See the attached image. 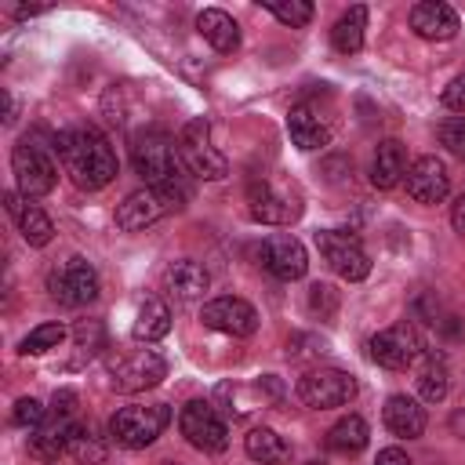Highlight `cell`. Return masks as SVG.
<instances>
[{"mask_svg": "<svg viewBox=\"0 0 465 465\" xmlns=\"http://www.w3.org/2000/svg\"><path fill=\"white\" fill-rule=\"evenodd\" d=\"M131 163L145 178V185L160 189L174 203V211L189 200V182H185L178 138L167 134L163 127H149V131H138L131 138Z\"/></svg>", "mask_w": 465, "mask_h": 465, "instance_id": "obj_1", "label": "cell"}, {"mask_svg": "<svg viewBox=\"0 0 465 465\" xmlns=\"http://www.w3.org/2000/svg\"><path fill=\"white\" fill-rule=\"evenodd\" d=\"M54 149L62 153L65 174H69L80 189H87V193L105 189V185L116 178V171H120L113 145H109L105 134L94 131V127H73V131H62V134L54 138Z\"/></svg>", "mask_w": 465, "mask_h": 465, "instance_id": "obj_2", "label": "cell"}, {"mask_svg": "<svg viewBox=\"0 0 465 465\" xmlns=\"http://www.w3.org/2000/svg\"><path fill=\"white\" fill-rule=\"evenodd\" d=\"M167 421H171L167 403H131L109 418V436L124 450H142L167 429Z\"/></svg>", "mask_w": 465, "mask_h": 465, "instance_id": "obj_3", "label": "cell"}, {"mask_svg": "<svg viewBox=\"0 0 465 465\" xmlns=\"http://www.w3.org/2000/svg\"><path fill=\"white\" fill-rule=\"evenodd\" d=\"M116 392H145L167 378V360L156 349H124L105 367Z\"/></svg>", "mask_w": 465, "mask_h": 465, "instance_id": "obj_4", "label": "cell"}, {"mask_svg": "<svg viewBox=\"0 0 465 465\" xmlns=\"http://www.w3.org/2000/svg\"><path fill=\"white\" fill-rule=\"evenodd\" d=\"M178 149H182V163L193 178H203V182H218L229 174V160L218 153V145L211 142V127L203 116H193L182 134H178Z\"/></svg>", "mask_w": 465, "mask_h": 465, "instance_id": "obj_5", "label": "cell"}, {"mask_svg": "<svg viewBox=\"0 0 465 465\" xmlns=\"http://www.w3.org/2000/svg\"><path fill=\"white\" fill-rule=\"evenodd\" d=\"M11 171H15V182H18V193L25 200H36V196H47L58 182V167L54 160L47 156L44 145H36L29 134L11 149Z\"/></svg>", "mask_w": 465, "mask_h": 465, "instance_id": "obj_6", "label": "cell"}, {"mask_svg": "<svg viewBox=\"0 0 465 465\" xmlns=\"http://www.w3.org/2000/svg\"><path fill=\"white\" fill-rule=\"evenodd\" d=\"M178 429L203 454H218V450L229 447V425H225V418L218 414V407L211 400H189L178 411Z\"/></svg>", "mask_w": 465, "mask_h": 465, "instance_id": "obj_7", "label": "cell"}, {"mask_svg": "<svg viewBox=\"0 0 465 465\" xmlns=\"http://www.w3.org/2000/svg\"><path fill=\"white\" fill-rule=\"evenodd\" d=\"M367 349H371V360H374L378 367H385V371H403V367H411V363L425 352V341H421V331H418L411 320H403V323H392V327L378 331V334L367 341Z\"/></svg>", "mask_w": 465, "mask_h": 465, "instance_id": "obj_8", "label": "cell"}, {"mask_svg": "<svg viewBox=\"0 0 465 465\" xmlns=\"http://www.w3.org/2000/svg\"><path fill=\"white\" fill-rule=\"evenodd\" d=\"M47 291L62 305H87L98 298V272L87 258L73 254L69 262H62L58 269L47 272Z\"/></svg>", "mask_w": 465, "mask_h": 465, "instance_id": "obj_9", "label": "cell"}, {"mask_svg": "<svg viewBox=\"0 0 465 465\" xmlns=\"http://www.w3.org/2000/svg\"><path fill=\"white\" fill-rule=\"evenodd\" d=\"M316 247L323 254V262L341 276V280H363L371 272V258L363 251V243L352 236V232H341V229H320L316 232Z\"/></svg>", "mask_w": 465, "mask_h": 465, "instance_id": "obj_10", "label": "cell"}, {"mask_svg": "<svg viewBox=\"0 0 465 465\" xmlns=\"http://www.w3.org/2000/svg\"><path fill=\"white\" fill-rule=\"evenodd\" d=\"M298 396L305 407L312 411H327V407H341L356 396V381L352 374L338 371V367H316V371H305L302 381H298Z\"/></svg>", "mask_w": 465, "mask_h": 465, "instance_id": "obj_11", "label": "cell"}, {"mask_svg": "<svg viewBox=\"0 0 465 465\" xmlns=\"http://www.w3.org/2000/svg\"><path fill=\"white\" fill-rule=\"evenodd\" d=\"M200 320L203 327L211 331H222L229 338H247L258 331V312L251 302L243 298H232V294H222V298H211L203 309H200Z\"/></svg>", "mask_w": 465, "mask_h": 465, "instance_id": "obj_12", "label": "cell"}, {"mask_svg": "<svg viewBox=\"0 0 465 465\" xmlns=\"http://www.w3.org/2000/svg\"><path fill=\"white\" fill-rule=\"evenodd\" d=\"M247 214L262 225H291L302 214V203L291 193L272 189L269 182H251L247 189Z\"/></svg>", "mask_w": 465, "mask_h": 465, "instance_id": "obj_13", "label": "cell"}, {"mask_svg": "<svg viewBox=\"0 0 465 465\" xmlns=\"http://www.w3.org/2000/svg\"><path fill=\"white\" fill-rule=\"evenodd\" d=\"M167 211H174V203H171L160 189H153V185L134 189V193H131V196H124V203L116 207V229H124V232L149 229V225H153V222H160Z\"/></svg>", "mask_w": 465, "mask_h": 465, "instance_id": "obj_14", "label": "cell"}, {"mask_svg": "<svg viewBox=\"0 0 465 465\" xmlns=\"http://www.w3.org/2000/svg\"><path fill=\"white\" fill-rule=\"evenodd\" d=\"M407 196L418 203H440L450 193V174L440 156H418L403 174Z\"/></svg>", "mask_w": 465, "mask_h": 465, "instance_id": "obj_15", "label": "cell"}, {"mask_svg": "<svg viewBox=\"0 0 465 465\" xmlns=\"http://www.w3.org/2000/svg\"><path fill=\"white\" fill-rule=\"evenodd\" d=\"M258 258H262V265H265L276 280H283V283L302 280V276H305V269H309V258H305L302 240H294V236H287V232L269 236V240L262 243Z\"/></svg>", "mask_w": 465, "mask_h": 465, "instance_id": "obj_16", "label": "cell"}, {"mask_svg": "<svg viewBox=\"0 0 465 465\" xmlns=\"http://www.w3.org/2000/svg\"><path fill=\"white\" fill-rule=\"evenodd\" d=\"M287 134L302 153H312L331 142V124L320 116V109L312 102H298L287 113Z\"/></svg>", "mask_w": 465, "mask_h": 465, "instance_id": "obj_17", "label": "cell"}, {"mask_svg": "<svg viewBox=\"0 0 465 465\" xmlns=\"http://www.w3.org/2000/svg\"><path fill=\"white\" fill-rule=\"evenodd\" d=\"M4 207H7V214L15 218L22 240H25L29 247H47V243H51L54 225H51V218H47L36 203H29L22 193H4Z\"/></svg>", "mask_w": 465, "mask_h": 465, "instance_id": "obj_18", "label": "cell"}, {"mask_svg": "<svg viewBox=\"0 0 465 465\" xmlns=\"http://www.w3.org/2000/svg\"><path fill=\"white\" fill-rule=\"evenodd\" d=\"M458 11L450 4H440V0H421L411 7V29L421 36V40H450L458 33Z\"/></svg>", "mask_w": 465, "mask_h": 465, "instance_id": "obj_19", "label": "cell"}, {"mask_svg": "<svg viewBox=\"0 0 465 465\" xmlns=\"http://www.w3.org/2000/svg\"><path fill=\"white\" fill-rule=\"evenodd\" d=\"M163 287H167L178 302H196V298H203V291L211 287V276H207V269H203L200 262L182 258V262H171V265L163 269Z\"/></svg>", "mask_w": 465, "mask_h": 465, "instance_id": "obj_20", "label": "cell"}, {"mask_svg": "<svg viewBox=\"0 0 465 465\" xmlns=\"http://www.w3.org/2000/svg\"><path fill=\"white\" fill-rule=\"evenodd\" d=\"M381 414H385V429L400 440H418L425 432V407H418V400H411L403 392L389 396Z\"/></svg>", "mask_w": 465, "mask_h": 465, "instance_id": "obj_21", "label": "cell"}, {"mask_svg": "<svg viewBox=\"0 0 465 465\" xmlns=\"http://www.w3.org/2000/svg\"><path fill=\"white\" fill-rule=\"evenodd\" d=\"M196 29H200V36H203L214 51H222V54H229V51L240 47V25H236V18H232L229 11H222V7H203V11L196 15Z\"/></svg>", "mask_w": 465, "mask_h": 465, "instance_id": "obj_22", "label": "cell"}, {"mask_svg": "<svg viewBox=\"0 0 465 465\" xmlns=\"http://www.w3.org/2000/svg\"><path fill=\"white\" fill-rule=\"evenodd\" d=\"M73 425H76L73 418H51V421H44L40 429L29 432V454L40 458V461H54L58 454H65Z\"/></svg>", "mask_w": 465, "mask_h": 465, "instance_id": "obj_23", "label": "cell"}, {"mask_svg": "<svg viewBox=\"0 0 465 465\" xmlns=\"http://www.w3.org/2000/svg\"><path fill=\"white\" fill-rule=\"evenodd\" d=\"M403 174H407V153H403V145H400L396 138L378 142L374 160H371V182H374L378 189H392Z\"/></svg>", "mask_w": 465, "mask_h": 465, "instance_id": "obj_24", "label": "cell"}, {"mask_svg": "<svg viewBox=\"0 0 465 465\" xmlns=\"http://www.w3.org/2000/svg\"><path fill=\"white\" fill-rule=\"evenodd\" d=\"M243 450H247V458H251V461H262V465H280V461H287V458H291L287 440H283L280 432L265 429V425H258V429H251V432H247Z\"/></svg>", "mask_w": 465, "mask_h": 465, "instance_id": "obj_25", "label": "cell"}, {"mask_svg": "<svg viewBox=\"0 0 465 465\" xmlns=\"http://www.w3.org/2000/svg\"><path fill=\"white\" fill-rule=\"evenodd\" d=\"M167 331H171V309H167V302L145 298L142 309H138V320H134L131 334L138 341H160V338H167Z\"/></svg>", "mask_w": 465, "mask_h": 465, "instance_id": "obj_26", "label": "cell"}, {"mask_svg": "<svg viewBox=\"0 0 465 465\" xmlns=\"http://www.w3.org/2000/svg\"><path fill=\"white\" fill-rule=\"evenodd\" d=\"M363 29H367V7H349L338 22H334V29H331V44H334V51H341V54H356L360 47H363Z\"/></svg>", "mask_w": 465, "mask_h": 465, "instance_id": "obj_27", "label": "cell"}, {"mask_svg": "<svg viewBox=\"0 0 465 465\" xmlns=\"http://www.w3.org/2000/svg\"><path fill=\"white\" fill-rule=\"evenodd\" d=\"M367 436H371L367 432V421L360 414H345V418H338L327 429V447L338 450V454H356V450L367 447Z\"/></svg>", "mask_w": 465, "mask_h": 465, "instance_id": "obj_28", "label": "cell"}, {"mask_svg": "<svg viewBox=\"0 0 465 465\" xmlns=\"http://www.w3.org/2000/svg\"><path fill=\"white\" fill-rule=\"evenodd\" d=\"M450 389V374H447V363L440 356H425L421 371H418V396L425 403H440Z\"/></svg>", "mask_w": 465, "mask_h": 465, "instance_id": "obj_29", "label": "cell"}, {"mask_svg": "<svg viewBox=\"0 0 465 465\" xmlns=\"http://www.w3.org/2000/svg\"><path fill=\"white\" fill-rule=\"evenodd\" d=\"M65 454H73L80 465H102V461H105V447H102L98 436H91V429H84V425H73Z\"/></svg>", "mask_w": 465, "mask_h": 465, "instance_id": "obj_30", "label": "cell"}, {"mask_svg": "<svg viewBox=\"0 0 465 465\" xmlns=\"http://www.w3.org/2000/svg\"><path fill=\"white\" fill-rule=\"evenodd\" d=\"M62 338H65V327H62V323H40V327H33V331L18 341V352H22V356H40V352H47V349H58Z\"/></svg>", "mask_w": 465, "mask_h": 465, "instance_id": "obj_31", "label": "cell"}, {"mask_svg": "<svg viewBox=\"0 0 465 465\" xmlns=\"http://www.w3.org/2000/svg\"><path fill=\"white\" fill-rule=\"evenodd\" d=\"M262 7H265L269 15H276V18H280L283 25H291V29L312 22V4H305V0H262Z\"/></svg>", "mask_w": 465, "mask_h": 465, "instance_id": "obj_32", "label": "cell"}, {"mask_svg": "<svg viewBox=\"0 0 465 465\" xmlns=\"http://www.w3.org/2000/svg\"><path fill=\"white\" fill-rule=\"evenodd\" d=\"M11 421L33 432V429H40V425L47 421V407H44L40 400H33V396H22V400L15 403V411H11Z\"/></svg>", "mask_w": 465, "mask_h": 465, "instance_id": "obj_33", "label": "cell"}, {"mask_svg": "<svg viewBox=\"0 0 465 465\" xmlns=\"http://www.w3.org/2000/svg\"><path fill=\"white\" fill-rule=\"evenodd\" d=\"M440 145H447L454 156L465 160V116H450L440 124Z\"/></svg>", "mask_w": 465, "mask_h": 465, "instance_id": "obj_34", "label": "cell"}, {"mask_svg": "<svg viewBox=\"0 0 465 465\" xmlns=\"http://www.w3.org/2000/svg\"><path fill=\"white\" fill-rule=\"evenodd\" d=\"M309 309L320 312V316H331L338 309V291L331 283H312L309 287Z\"/></svg>", "mask_w": 465, "mask_h": 465, "instance_id": "obj_35", "label": "cell"}, {"mask_svg": "<svg viewBox=\"0 0 465 465\" xmlns=\"http://www.w3.org/2000/svg\"><path fill=\"white\" fill-rule=\"evenodd\" d=\"M102 338H105V334H102V323H94V320L76 327V349H84L87 356H94V352L102 349Z\"/></svg>", "mask_w": 465, "mask_h": 465, "instance_id": "obj_36", "label": "cell"}, {"mask_svg": "<svg viewBox=\"0 0 465 465\" xmlns=\"http://www.w3.org/2000/svg\"><path fill=\"white\" fill-rule=\"evenodd\" d=\"M443 105L454 109V113H465V73L454 76V80L443 87Z\"/></svg>", "mask_w": 465, "mask_h": 465, "instance_id": "obj_37", "label": "cell"}, {"mask_svg": "<svg viewBox=\"0 0 465 465\" xmlns=\"http://www.w3.org/2000/svg\"><path fill=\"white\" fill-rule=\"evenodd\" d=\"M73 411H76V392H69V389L54 392V400H51V418H73Z\"/></svg>", "mask_w": 465, "mask_h": 465, "instance_id": "obj_38", "label": "cell"}, {"mask_svg": "<svg viewBox=\"0 0 465 465\" xmlns=\"http://www.w3.org/2000/svg\"><path fill=\"white\" fill-rule=\"evenodd\" d=\"M374 465H411V458L400 447H385V450H378V461Z\"/></svg>", "mask_w": 465, "mask_h": 465, "instance_id": "obj_39", "label": "cell"}, {"mask_svg": "<svg viewBox=\"0 0 465 465\" xmlns=\"http://www.w3.org/2000/svg\"><path fill=\"white\" fill-rule=\"evenodd\" d=\"M450 225H454L458 236H465V196H458V200L450 203Z\"/></svg>", "mask_w": 465, "mask_h": 465, "instance_id": "obj_40", "label": "cell"}, {"mask_svg": "<svg viewBox=\"0 0 465 465\" xmlns=\"http://www.w3.org/2000/svg\"><path fill=\"white\" fill-rule=\"evenodd\" d=\"M4 124H15V98L4 91Z\"/></svg>", "mask_w": 465, "mask_h": 465, "instance_id": "obj_41", "label": "cell"}, {"mask_svg": "<svg viewBox=\"0 0 465 465\" xmlns=\"http://www.w3.org/2000/svg\"><path fill=\"white\" fill-rule=\"evenodd\" d=\"M44 7H15V18H29V15H40Z\"/></svg>", "mask_w": 465, "mask_h": 465, "instance_id": "obj_42", "label": "cell"}, {"mask_svg": "<svg viewBox=\"0 0 465 465\" xmlns=\"http://www.w3.org/2000/svg\"><path fill=\"white\" fill-rule=\"evenodd\" d=\"M309 465H327V461H309Z\"/></svg>", "mask_w": 465, "mask_h": 465, "instance_id": "obj_43", "label": "cell"}, {"mask_svg": "<svg viewBox=\"0 0 465 465\" xmlns=\"http://www.w3.org/2000/svg\"><path fill=\"white\" fill-rule=\"evenodd\" d=\"M167 465H171V461H167Z\"/></svg>", "mask_w": 465, "mask_h": 465, "instance_id": "obj_44", "label": "cell"}]
</instances>
